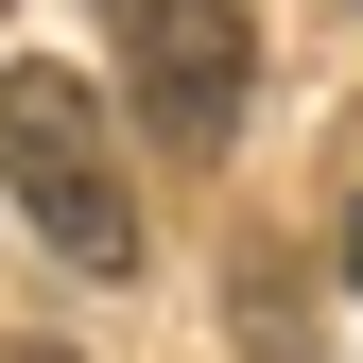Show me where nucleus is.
Returning a JSON list of instances; mask_svg holds the SVG:
<instances>
[{"label":"nucleus","mask_w":363,"mask_h":363,"mask_svg":"<svg viewBox=\"0 0 363 363\" xmlns=\"http://www.w3.org/2000/svg\"><path fill=\"white\" fill-rule=\"evenodd\" d=\"M346 294H363V208H346Z\"/></svg>","instance_id":"3"},{"label":"nucleus","mask_w":363,"mask_h":363,"mask_svg":"<svg viewBox=\"0 0 363 363\" xmlns=\"http://www.w3.org/2000/svg\"><path fill=\"white\" fill-rule=\"evenodd\" d=\"M18 363H69V346H18Z\"/></svg>","instance_id":"4"},{"label":"nucleus","mask_w":363,"mask_h":363,"mask_svg":"<svg viewBox=\"0 0 363 363\" xmlns=\"http://www.w3.org/2000/svg\"><path fill=\"white\" fill-rule=\"evenodd\" d=\"M0 191L52 225L86 277H139V191H121L104 86H69V69H0Z\"/></svg>","instance_id":"1"},{"label":"nucleus","mask_w":363,"mask_h":363,"mask_svg":"<svg viewBox=\"0 0 363 363\" xmlns=\"http://www.w3.org/2000/svg\"><path fill=\"white\" fill-rule=\"evenodd\" d=\"M104 35H121V86H139V121L173 156L242 139V86H259V18L242 0H104Z\"/></svg>","instance_id":"2"}]
</instances>
